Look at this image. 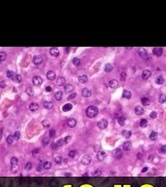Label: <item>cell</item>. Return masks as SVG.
Listing matches in <instances>:
<instances>
[{
    "label": "cell",
    "instance_id": "obj_1",
    "mask_svg": "<svg viewBox=\"0 0 166 187\" xmlns=\"http://www.w3.org/2000/svg\"><path fill=\"white\" fill-rule=\"evenodd\" d=\"M86 115H87V117H89V119H92V117H95L97 116V114H98L99 112V110L98 108H97L96 106H88L87 108H86Z\"/></svg>",
    "mask_w": 166,
    "mask_h": 187
},
{
    "label": "cell",
    "instance_id": "obj_2",
    "mask_svg": "<svg viewBox=\"0 0 166 187\" xmlns=\"http://www.w3.org/2000/svg\"><path fill=\"white\" fill-rule=\"evenodd\" d=\"M107 126H108V122H107L106 120L103 119V120L98 122V127L100 128V129H105V128H107Z\"/></svg>",
    "mask_w": 166,
    "mask_h": 187
},
{
    "label": "cell",
    "instance_id": "obj_3",
    "mask_svg": "<svg viewBox=\"0 0 166 187\" xmlns=\"http://www.w3.org/2000/svg\"><path fill=\"white\" fill-rule=\"evenodd\" d=\"M32 82L34 85H41L42 83H43V79L40 76H34L33 79H32Z\"/></svg>",
    "mask_w": 166,
    "mask_h": 187
},
{
    "label": "cell",
    "instance_id": "obj_4",
    "mask_svg": "<svg viewBox=\"0 0 166 187\" xmlns=\"http://www.w3.org/2000/svg\"><path fill=\"white\" fill-rule=\"evenodd\" d=\"M162 53H163V49L162 48H154V50H153V54L155 55V56H158V57H160Z\"/></svg>",
    "mask_w": 166,
    "mask_h": 187
},
{
    "label": "cell",
    "instance_id": "obj_5",
    "mask_svg": "<svg viewBox=\"0 0 166 187\" xmlns=\"http://www.w3.org/2000/svg\"><path fill=\"white\" fill-rule=\"evenodd\" d=\"M67 124H68L69 127H72L73 128V127L76 126V124H77V121H76L75 119H73V117H70V119H68Z\"/></svg>",
    "mask_w": 166,
    "mask_h": 187
},
{
    "label": "cell",
    "instance_id": "obj_6",
    "mask_svg": "<svg viewBox=\"0 0 166 187\" xmlns=\"http://www.w3.org/2000/svg\"><path fill=\"white\" fill-rule=\"evenodd\" d=\"M108 85H109V87H111V88H116L117 86H118V81L115 80V79H112V80L109 81Z\"/></svg>",
    "mask_w": 166,
    "mask_h": 187
},
{
    "label": "cell",
    "instance_id": "obj_7",
    "mask_svg": "<svg viewBox=\"0 0 166 187\" xmlns=\"http://www.w3.org/2000/svg\"><path fill=\"white\" fill-rule=\"evenodd\" d=\"M82 96L85 97V98H88V97L91 96V91L89 88H83L82 89Z\"/></svg>",
    "mask_w": 166,
    "mask_h": 187
},
{
    "label": "cell",
    "instance_id": "obj_8",
    "mask_svg": "<svg viewBox=\"0 0 166 187\" xmlns=\"http://www.w3.org/2000/svg\"><path fill=\"white\" fill-rule=\"evenodd\" d=\"M32 61H33L34 65H40L41 62L43 61V58H42V56H40V55H35V56L32 58Z\"/></svg>",
    "mask_w": 166,
    "mask_h": 187
},
{
    "label": "cell",
    "instance_id": "obj_9",
    "mask_svg": "<svg viewBox=\"0 0 166 187\" xmlns=\"http://www.w3.org/2000/svg\"><path fill=\"white\" fill-rule=\"evenodd\" d=\"M47 78L49 79V80H55V79H56V74H55L53 71H49L47 73Z\"/></svg>",
    "mask_w": 166,
    "mask_h": 187
},
{
    "label": "cell",
    "instance_id": "obj_10",
    "mask_svg": "<svg viewBox=\"0 0 166 187\" xmlns=\"http://www.w3.org/2000/svg\"><path fill=\"white\" fill-rule=\"evenodd\" d=\"M63 91L65 93H71L74 91V86H73L72 84H64L63 85Z\"/></svg>",
    "mask_w": 166,
    "mask_h": 187
},
{
    "label": "cell",
    "instance_id": "obj_11",
    "mask_svg": "<svg viewBox=\"0 0 166 187\" xmlns=\"http://www.w3.org/2000/svg\"><path fill=\"white\" fill-rule=\"evenodd\" d=\"M135 113H136L137 115H141V114H143V113H144L143 107H141V106H136V107H135Z\"/></svg>",
    "mask_w": 166,
    "mask_h": 187
},
{
    "label": "cell",
    "instance_id": "obj_12",
    "mask_svg": "<svg viewBox=\"0 0 166 187\" xmlns=\"http://www.w3.org/2000/svg\"><path fill=\"white\" fill-rule=\"evenodd\" d=\"M138 54H139V56L143 57V58H146L147 57V52L145 51V49H143V48H140V49H138Z\"/></svg>",
    "mask_w": 166,
    "mask_h": 187
},
{
    "label": "cell",
    "instance_id": "obj_13",
    "mask_svg": "<svg viewBox=\"0 0 166 187\" xmlns=\"http://www.w3.org/2000/svg\"><path fill=\"white\" fill-rule=\"evenodd\" d=\"M12 79H13V81H14V82H16V83H20V82H22V76L19 75V74L14 75Z\"/></svg>",
    "mask_w": 166,
    "mask_h": 187
},
{
    "label": "cell",
    "instance_id": "obj_14",
    "mask_svg": "<svg viewBox=\"0 0 166 187\" xmlns=\"http://www.w3.org/2000/svg\"><path fill=\"white\" fill-rule=\"evenodd\" d=\"M78 81L79 83H81V84H84V83L87 82V76L86 75H81L78 77Z\"/></svg>",
    "mask_w": 166,
    "mask_h": 187
},
{
    "label": "cell",
    "instance_id": "obj_15",
    "mask_svg": "<svg viewBox=\"0 0 166 187\" xmlns=\"http://www.w3.org/2000/svg\"><path fill=\"white\" fill-rule=\"evenodd\" d=\"M50 54L53 57H57L58 55H59V51H58V49H56V48H51V49H50Z\"/></svg>",
    "mask_w": 166,
    "mask_h": 187
},
{
    "label": "cell",
    "instance_id": "obj_16",
    "mask_svg": "<svg viewBox=\"0 0 166 187\" xmlns=\"http://www.w3.org/2000/svg\"><path fill=\"white\" fill-rule=\"evenodd\" d=\"M152 76V72L150 70H144L142 73V78L143 79H148Z\"/></svg>",
    "mask_w": 166,
    "mask_h": 187
},
{
    "label": "cell",
    "instance_id": "obj_17",
    "mask_svg": "<svg viewBox=\"0 0 166 187\" xmlns=\"http://www.w3.org/2000/svg\"><path fill=\"white\" fill-rule=\"evenodd\" d=\"M54 98H55V100H57V101H60L61 98H62V92H61V91L55 92V94H54Z\"/></svg>",
    "mask_w": 166,
    "mask_h": 187
},
{
    "label": "cell",
    "instance_id": "obj_18",
    "mask_svg": "<svg viewBox=\"0 0 166 187\" xmlns=\"http://www.w3.org/2000/svg\"><path fill=\"white\" fill-rule=\"evenodd\" d=\"M29 109L31 111H36V110H39V105L36 103H31L29 105Z\"/></svg>",
    "mask_w": 166,
    "mask_h": 187
},
{
    "label": "cell",
    "instance_id": "obj_19",
    "mask_svg": "<svg viewBox=\"0 0 166 187\" xmlns=\"http://www.w3.org/2000/svg\"><path fill=\"white\" fill-rule=\"evenodd\" d=\"M73 108V105L70 103H68V104H64L63 106H62V110L65 112V111H69V110H71Z\"/></svg>",
    "mask_w": 166,
    "mask_h": 187
},
{
    "label": "cell",
    "instance_id": "obj_20",
    "mask_svg": "<svg viewBox=\"0 0 166 187\" xmlns=\"http://www.w3.org/2000/svg\"><path fill=\"white\" fill-rule=\"evenodd\" d=\"M123 97L124 98H126V99H130L131 97H132V94H131V92H129V91H124L123 92Z\"/></svg>",
    "mask_w": 166,
    "mask_h": 187
},
{
    "label": "cell",
    "instance_id": "obj_21",
    "mask_svg": "<svg viewBox=\"0 0 166 187\" xmlns=\"http://www.w3.org/2000/svg\"><path fill=\"white\" fill-rule=\"evenodd\" d=\"M44 107H45L46 109H51L52 107H53V104H52V102L45 101V102H44Z\"/></svg>",
    "mask_w": 166,
    "mask_h": 187
},
{
    "label": "cell",
    "instance_id": "obj_22",
    "mask_svg": "<svg viewBox=\"0 0 166 187\" xmlns=\"http://www.w3.org/2000/svg\"><path fill=\"white\" fill-rule=\"evenodd\" d=\"M117 121H118V124L120 125V126H124V121H126V119H124V116L123 115H119L118 117H116Z\"/></svg>",
    "mask_w": 166,
    "mask_h": 187
},
{
    "label": "cell",
    "instance_id": "obj_23",
    "mask_svg": "<svg viewBox=\"0 0 166 187\" xmlns=\"http://www.w3.org/2000/svg\"><path fill=\"white\" fill-rule=\"evenodd\" d=\"M141 103H142V105L147 106V105H150L151 101H150V99H148V98H142V99H141Z\"/></svg>",
    "mask_w": 166,
    "mask_h": 187
},
{
    "label": "cell",
    "instance_id": "obj_24",
    "mask_svg": "<svg viewBox=\"0 0 166 187\" xmlns=\"http://www.w3.org/2000/svg\"><path fill=\"white\" fill-rule=\"evenodd\" d=\"M64 82H65V79L63 77H59L56 80V83L58 85H64Z\"/></svg>",
    "mask_w": 166,
    "mask_h": 187
},
{
    "label": "cell",
    "instance_id": "obj_25",
    "mask_svg": "<svg viewBox=\"0 0 166 187\" xmlns=\"http://www.w3.org/2000/svg\"><path fill=\"white\" fill-rule=\"evenodd\" d=\"M164 78L162 77V76H159V77L156 78V83H158V84H163L164 83Z\"/></svg>",
    "mask_w": 166,
    "mask_h": 187
},
{
    "label": "cell",
    "instance_id": "obj_26",
    "mask_svg": "<svg viewBox=\"0 0 166 187\" xmlns=\"http://www.w3.org/2000/svg\"><path fill=\"white\" fill-rule=\"evenodd\" d=\"M112 69H113V65H111V64H107L106 65H105V72H111L112 71Z\"/></svg>",
    "mask_w": 166,
    "mask_h": 187
},
{
    "label": "cell",
    "instance_id": "obj_27",
    "mask_svg": "<svg viewBox=\"0 0 166 187\" xmlns=\"http://www.w3.org/2000/svg\"><path fill=\"white\" fill-rule=\"evenodd\" d=\"M33 93H34L33 87H27V88H26V94H27L28 96H32V95H33Z\"/></svg>",
    "mask_w": 166,
    "mask_h": 187
},
{
    "label": "cell",
    "instance_id": "obj_28",
    "mask_svg": "<svg viewBox=\"0 0 166 187\" xmlns=\"http://www.w3.org/2000/svg\"><path fill=\"white\" fill-rule=\"evenodd\" d=\"M6 59V53L5 52H0V62Z\"/></svg>",
    "mask_w": 166,
    "mask_h": 187
},
{
    "label": "cell",
    "instance_id": "obj_29",
    "mask_svg": "<svg viewBox=\"0 0 166 187\" xmlns=\"http://www.w3.org/2000/svg\"><path fill=\"white\" fill-rule=\"evenodd\" d=\"M157 137H158V133L157 132H152L151 133L150 138H151L152 140H156V139H157Z\"/></svg>",
    "mask_w": 166,
    "mask_h": 187
},
{
    "label": "cell",
    "instance_id": "obj_30",
    "mask_svg": "<svg viewBox=\"0 0 166 187\" xmlns=\"http://www.w3.org/2000/svg\"><path fill=\"white\" fill-rule=\"evenodd\" d=\"M123 147H124V150H130V149H131V143L127 141V143H124V144Z\"/></svg>",
    "mask_w": 166,
    "mask_h": 187
},
{
    "label": "cell",
    "instance_id": "obj_31",
    "mask_svg": "<svg viewBox=\"0 0 166 187\" xmlns=\"http://www.w3.org/2000/svg\"><path fill=\"white\" fill-rule=\"evenodd\" d=\"M122 134H123V136H124V137H130V136H131V132H130V131H127V130L123 131Z\"/></svg>",
    "mask_w": 166,
    "mask_h": 187
},
{
    "label": "cell",
    "instance_id": "obj_32",
    "mask_svg": "<svg viewBox=\"0 0 166 187\" xmlns=\"http://www.w3.org/2000/svg\"><path fill=\"white\" fill-rule=\"evenodd\" d=\"M89 161H90V159H89V157H87V156H85V157L82 159V163H84V164H88Z\"/></svg>",
    "mask_w": 166,
    "mask_h": 187
},
{
    "label": "cell",
    "instance_id": "obj_33",
    "mask_svg": "<svg viewBox=\"0 0 166 187\" xmlns=\"http://www.w3.org/2000/svg\"><path fill=\"white\" fill-rule=\"evenodd\" d=\"M159 102H160V103H165L166 102V95H161L160 99H159Z\"/></svg>",
    "mask_w": 166,
    "mask_h": 187
},
{
    "label": "cell",
    "instance_id": "obj_34",
    "mask_svg": "<svg viewBox=\"0 0 166 187\" xmlns=\"http://www.w3.org/2000/svg\"><path fill=\"white\" fill-rule=\"evenodd\" d=\"M146 125H147V121L145 119H142L140 121V126L141 127H146Z\"/></svg>",
    "mask_w": 166,
    "mask_h": 187
},
{
    "label": "cell",
    "instance_id": "obj_35",
    "mask_svg": "<svg viewBox=\"0 0 166 187\" xmlns=\"http://www.w3.org/2000/svg\"><path fill=\"white\" fill-rule=\"evenodd\" d=\"M126 77H127V74H126V72H122V74H120V80H123V81H124L126 80Z\"/></svg>",
    "mask_w": 166,
    "mask_h": 187
},
{
    "label": "cell",
    "instance_id": "obj_36",
    "mask_svg": "<svg viewBox=\"0 0 166 187\" xmlns=\"http://www.w3.org/2000/svg\"><path fill=\"white\" fill-rule=\"evenodd\" d=\"M73 64H74V65H80V59L79 58H74L73 59Z\"/></svg>",
    "mask_w": 166,
    "mask_h": 187
},
{
    "label": "cell",
    "instance_id": "obj_37",
    "mask_svg": "<svg viewBox=\"0 0 166 187\" xmlns=\"http://www.w3.org/2000/svg\"><path fill=\"white\" fill-rule=\"evenodd\" d=\"M13 76H14L13 71H7V72H6V77H8V78H13Z\"/></svg>",
    "mask_w": 166,
    "mask_h": 187
},
{
    "label": "cell",
    "instance_id": "obj_38",
    "mask_svg": "<svg viewBox=\"0 0 166 187\" xmlns=\"http://www.w3.org/2000/svg\"><path fill=\"white\" fill-rule=\"evenodd\" d=\"M76 96H77V95H76V93H72V94H71L70 96H68V99H69V100L75 99V98H76Z\"/></svg>",
    "mask_w": 166,
    "mask_h": 187
},
{
    "label": "cell",
    "instance_id": "obj_39",
    "mask_svg": "<svg viewBox=\"0 0 166 187\" xmlns=\"http://www.w3.org/2000/svg\"><path fill=\"white\" fill-rule=\"evenodd\" d=\"M157 115H158V112H156V111H152L151 112V117H152V119H156Z\"/></svg>",
    "mask_w": 166,
    "mask_h": 187
},
{
    "label": "cell",
    "instance_id": "obj_40",
    "mask_svg": "<svg viewBox=\"0 0 166 187\" xmlns=\"http://www.w3.org/2000/svg\"><path fill=\"white\" fill-rule=\"evenodd\" d=\"M43 126H44L45 128H47V127H49V126H50V123H49V122H48V121H47V120H45V121H44V122H43Z\"/></svg>",
    "mask_w": 166,
    "mask_h": 187
},
{
    "label": "cell",
    "instance_id": "obj_41",
    "mask_svg": "<svg viewBox=\"0 0 166 187\" xmlns=\"http://www.w3.org/2000/svg\"><path fill=\"white\" fill-rule=\"evenodd\" d=\"M98 157H99V159H103L104 157H105V153H104V152H101V153H99Z\"/></svg>",
    "mask_w": 166,
    "mask_h": 187
},
{
    "label": "cell",
    "instance_id": "obj_42",
    "mask_svg": "<svg viewBox=\"0 0 166 187\" xmlns=\"http://www.w3.org/2000/svg\"><path fill=\"white\" fill-rule=\"evenodd\" d=\"M14 138H15V139H19L20 138V132H16L15 134H14Z\"/></svg>",
    "mask_w": 166,
    "mask_h": 187
},
{
    "label": "cell",
    "instance_id": "obj_43",
    "mask_svg": "<svg viewBox=\"0 0 166 187\" xmlns=\"http://www.w3.org/2000/svg\"><path fill=\"white\" fill-rule=\"evenodd\" d=\"M0 87H1V88H5L6 87V82H4V81L0 82Z\"/></svg>",
    "mask_w": 166,
    "mask_h": 187
},
{
    "label": "cell",
    "instance_id": "obj_44",
    "mask_svg": "<svg viewBox=\"0 0 166 187\" xmlns=\"http://www.w3.org/2000/svg\"><path fill=\"white\" fill-rule=\"evenodd\" d=\"M45 89H46V92L49 93V92H51V91H52V86L47 85V86H46V88H45Z\"/></svg>",
    "mask_w": 166,
    "mask_h": 187
},
{
    "label": "cell",
    "instance_id": "obj_45",
    "mask_svg": "<svg viewBox=\"0 0 166 187\" xmlns=\"http://www.w3.org/2000/svg\"><path fill=\"white\" fill-rule=\"evenodd\" d=\"M13 138H14L13 136H8V137H7V143H8V144H10V143L13 141Z\"/></svg>",
    "mask_w": 166,
    "mask_h": 187
},
{
    "label": "cell",
    "instance_id": "obj_46",
    "mask_svg": "<svg viewBox=\"0 0 166 187\" xmlns=\"http://www.w3.org/2000/svg\"><path fill=\"white\" fill-rule=\"evenodd\" d=\"M45 166H46V167H47V168H49V167H50V166H51V164L49 163V162H46V163H45Z\"/></svg>",
    "mask_w": 166,
    "mask_h": 187
},
{
    "label": "cell",
    "instance_id": "obj_47",
    "mask_svg": "<svg viewBox=\"0 0 166 187\" xmlns=\"http://www.w3.org/2000/svg\"><path fill=\"white\" fill-rule=\"evenodd\" d=\"M162 152H166V145H163V147H162Z\"/></svg>",
    "mask_w": 166,
    "mask_h": 187
},
{
    "label": "cell",
    "instance_id": "obj_48",
    "mask_svg": "<svg viewBox=\"0 0 166 187\" xmlns=\"http://www.w3.org/2000/svg\"><path fill=\"white\" fill-rule=\"evenodd\" d=\"M54 133H55V131H54V130H51V131H50V136H52V135H53Z\"/></svg>",
    "mask_w": 166,
    "mask_h": 187
},
{
    "label": "cell",
    "instance_id": "obj_49",
    "mask_svg": "<svg viewBox=\"0 0 166 187\" xmlns=\"http://www.w3.org/2000/svg\"><path fill=\"white\" fill-rule=\"evenodd\" d=\"M44 144H48V138H46V139L44 140Z\"/></svg>",
    "mask_w": 166,
    "mask_h": 187
},
{
    "label": "cell",
    "instance_id": "obj_50",
    "mask_svg": "<svg viewBox=\"0 0 166 187\" xmlns=\"http://www.w3.org/2000/svg\"><path fill=\"white\" fill-rule=\"evenodd\" d=\"M12 161H13V163H16V162H17V159H16V158H14Z\"/></svg>",
    "mask_w": 166,
    "mask_h": 187
},
{
    "label": "cell",
    "instance_id": "obj_51",
    "mask_svg": "<svg viewBox=\"0 0 166 187\" xmlns=\"http://www.w3.org/2000/svg\"><path fill=\"white\" fill-rule=\"evenodd\" d=\"M70 155L72 156V157H73V156H74L75 155V152H71V153H70Z\"/></svg>",
    "mask_w": 166,
    "mask_h": 187
},
{
    "label": "cell",
    "instance_id": "obj_52",
    "mask_svg": "<svg viewBox=\"0 0 166 187\" xmlns=\"http://www.w3.org/2000/svg\"><path fill=\"white\" fill-rule=\"evenodd\" d=\"M146 171H147V168H146V167H144V168L142 169V172H143V173H145V172H146Z\"/></svg>",
    "mask_w": 166,
    "mask_h": 187
},
{
    "label": "cell",
    "instance_id": "obj_53",
    "mask_svg": "<svg viewBox=\"0 0 166 187\" xmlns=\"http://www.w3.org/2000/svg\"><path fill=\"white\" fill-rule=\"evenodd\" d=\"M56 161H57V163H59V161H60V158H56Z\"/></svg>",
    "mask_w": 166,
    "mask_h": 187
},
{
    "label": "cell",
    "instance_id": "obj_54",
    "mask_svg": "<svg viewBox=\"0 0 166 187\" xmlns=\"http://www.w3.org/2000/svg\"><path fill=\"white\" fill-rule=\"evenodd\" d=\"M1 134H2V130L0 129V139H1Z\"/></svg>",
    "mask_w": 166,
    "mask_h": 187
}]
</instances>
